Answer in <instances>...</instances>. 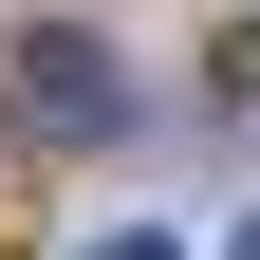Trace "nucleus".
<instances>
[{
    "label": "nucleus",
    "instance_id": "nucleus-1",
    "mask_svg": "<svg viewBox=\"0 0 260 260\" xmlns=\"http://www.w3.org/2000/svg\"><path fill=\"white\" fill-rule=\"evenodd\" d=\"M19 112L38 130H130V75H112V38H75V19H38V38H19Z\"/></svg>",
    "mask_w": 260,
    "mask_h": 260
},
{
    "label": "nucleus",
    "instance_id": "nucleus-2",
    "mask_svg": "<svg viewBox=\"0 0 260 260\" xmlns=\"http://www.w3.org/2000/svg\"><path fill=\"white\" fill-rule=\"evenodd\" d=\"M93 260H186V242H149V223H93Z\"/></svg>",
    "mask_w": 260,
    "mask_h": 260
},
{
    "label": "nucleus",
    "instance_id": "nucleus-3",
    "mask_svg": "<svg viewBox=\"0 0 260 260\" xmlns=\"http://www.w3.org/2000/svg\"><path fill=\"white\" fill-rule=\"evenodd\" d=\"M242 260H260V223H242Z\"/></svg>",
    "mask_w": 260,
    "mask_h": 260
}]
</instances>
